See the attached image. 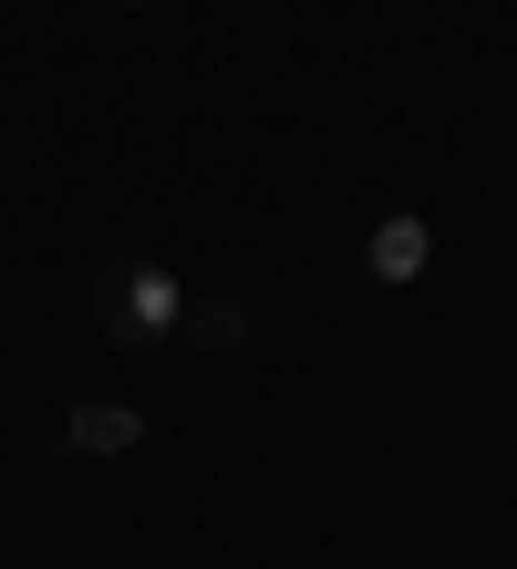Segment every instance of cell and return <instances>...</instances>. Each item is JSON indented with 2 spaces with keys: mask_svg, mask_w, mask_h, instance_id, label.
<instances>
[{
  "mask_svg": "<svg viewBox=\"0 0 517 569\" xmlns=\"http://www.w3.org/2000/svg\"><path fill=\"white\" fill-rule=\"evenodd\" d=\"M177 342L187 352H249V300H238V290H187Z\"/></svg>",
  "mask_w": 517,
  "mask_h": 569,
  "instance_id": "obj_3",
  "label": "cell"
},
{
  "mask_svg": "<svg viewBox=\"0 0 517 569\" xmlns=\"http://www.w3.org/2000/svg\"><path fill=\"white\" fill-rule=\"evenodd\" d=\"M425 259H435V228L425 218H384V228H372V249H362V270L372 280H425Z\"/></svg>",
  "mask_w": 517,
  "mask_h": 569,
  "instance_id": "obj_4",
  "label": "cell"
},
{
  "mask_svg": "<svg viewBox=\"0 0 517 569\" xmlns=\"http://www.w3.org/2000/svg\"><path fill=\"white\" fill-rule=\"evenodd\" d=\"M135 446H146V415L115 405V393H83L62 415V456H135Z\"/></svg>",
  "mask_w": 517,
  "mask_h": 569,
  "instance_id": "obj_2",
  "label": "cell"
},
{
  "mask_svg": "<svg viewBox=\"0 0 517 569\" xmlns=\"http://www.w3.org/2000/svg\"><path fill=\"white\" fill-rule=\"evenodd\" d=\"M177 311H187V280L166 270V259H115V270L93 280V331L125 342V352L177 342Z\"/></svg>",
  "mask_w": 517,
  "mask_h": 569,
  "instance_id": "obj_1",
  "label": "cell"
},
{
  "mask_svg": "<svg viewBox=\"0 0 517 569\" xmlns=\"http://www.w3.org/2000/svg\"><path fill=\"white\" fill-rule=\"evenodd\" d=\"M103 11H156V0H103Z\"/></svg>",
  "mask_w": 517,
  "mask_h": 569,
  "instance_id": "obj_5",
  "label": "cell"
}]
</instances>
